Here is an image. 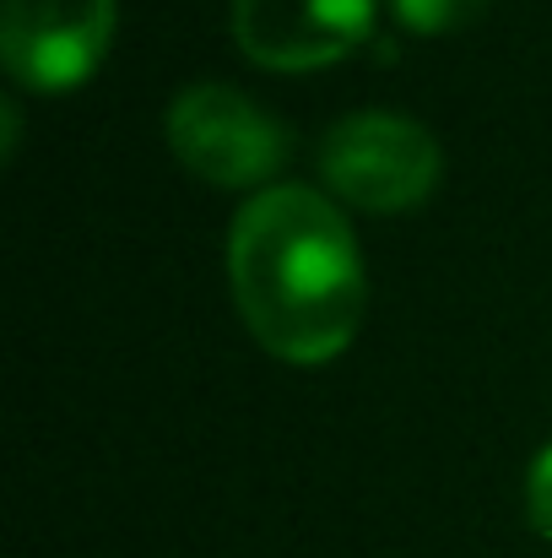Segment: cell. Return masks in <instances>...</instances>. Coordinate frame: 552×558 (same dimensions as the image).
Here are the masks:
<instances>
[{
  "mask_svg": "<svg viewBox=\"0 0 552 558\" xmlns=\"http://www.w3.org/2000/svg\"><path fill=\"white\" fill-rule=\"evenodd\" d=\"M526 515H531V526L552 537V445L531 461V472H526Z\"/></svg>",
  "mask_w": 552,
  "mask_h": 558,
  "instance_id": "7",
  "label": "cell"
},
{
  "mask_svg": "<svg viewBox=\"0 0 552 558\" xmlns=\"http://www.w3.org/2000/svg\"><path fill=\"white\" fill-rule=\"evenodd\" d=\"M493 0H390V11H395V22L401 27H412V33H461V27H471L482 11H488Z\"/></svg>",
  "mask_w": 552,
  "mask_h": 558,
  "instance_id": "6",
  "label": "cell"
},
{
  "mask_svg": "<svg viewBox=\"0 0 552 558\" xmlns=\"http://www.w3.org/2000/svg\"><path fill=\"white\" fill-rule=\"evenodd\" d=\"M120 0H0V65L27 93L82 87L114 44Z\"/></svg>",
  "mask_w": 552,
  "mask_h": 558,
  "instance_id": "4",
  "label": "cell"
},
{
  "mask_svg": "<svg viewBox=\"0 0 552 558\" xmlns=\"http://www.w3.org/2000/svg\"><path fill=\"white\" fill-rule=\"evenodd\" d=\"M373 27V0H233V44L266 71H320Z\"/></svg>",
  "mask_w": 552,
  "mask_h": 558,
  "instance_id": "5",
  "label": "cell"
},
{
  "mask_svg": "<svg viewBox=\"0 0 552 558\" xmlns=\"http://www.w3.org/2000/svg\"><path fill=\"white\" fill-rule=\"evenodd\" d=\"M228 282L249 337L282 364H331L358 337L364 250L320 190H255L228 233Z\"/></svg>",
  "mask_w": 552,
  "mask_h": 558,
  "instance_id": "1",
  "label": "cell"
},
{
  "mask_svg": "<svg viewBox=\"0 0 552 558\" xmlns=\"http://www.w3.org/2000/svg\"><path fill=\"white\" fill-rule=\"evenodd\" d=\"M0 114H5V142H0V158L11 163V158H16V142H22V109H16V98H5V109H0Z\"/></svg>",
  "mask_w": 552,
  "mask_h": 558,
  "instance_id": "8",
  "label": "cell"
},
{
  "mask_svg": "<svg viewBox=\"0 0 552 558\" xmlns=\"http://www.w3.org/2000/svg\"><path fill=\"white\" fill-rule=\"evenodd\" d=\"M163 136L184 169L217 190L266 185L287 163V131L277 125V114H266L249 93L228 82L184 87L163 114Z\"/></svg>",
  "mask_w": 552,
  "mask_h": 558,
  "instance_id": "2",
  "label": "cell"
},
{
  "mask_svg": "<svg viewBox=\"0 0 552 558\" xmlns=\"http://www.w3.org/2000/svg\"><path fill=\"white\" fill-rule=\"evenodd\" d=\"M444 174L439 142L406 114H347L320 142V180L358 211H406L428 201Z\"/></svg>",
  "mask_w": 552,
  "mask_h": 558,
  "instance_id": "3",
  "label": "cell"
}]
</instances>
